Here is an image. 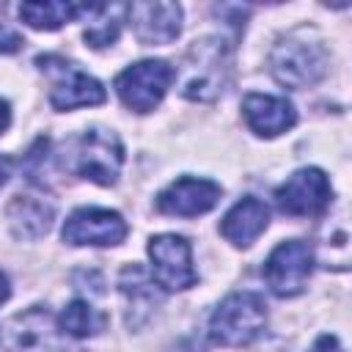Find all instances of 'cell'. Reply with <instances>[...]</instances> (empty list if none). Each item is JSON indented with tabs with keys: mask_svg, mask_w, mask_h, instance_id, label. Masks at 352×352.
Listing matches in <instances>:
<instances>
[{
	"mask_svg": "<svg viewBox=\"0 0 352 352\" xmlns=\"http://www.w3.org/2000/svg\"><path fill=\"white\" fill-rule=\"evenodd\" d=\"M179 91L184 99L192 102H212L217 99L231 77V47L220 36H206L190 44L182 58Z\"/></svg>",
	"mask_w": 352,
	"mask_h": 352,
	"instance_id": "6da1fadb",
	"label": "cell"
},
{
	"mask_svg": "<svg viewBox=\"0 0 352 352\" xmlns=\"http://www.w3.org/2000/svg\"><path fill=\"white\" fill-rule=\"evenodd\" d=\"M270 72L286 88H308L327 72V50L314 30H294L270 52Z\"/></svg>",
	"mask_w": 352,
	"mask_h": 352,
	"instance_id": "7a4b0ae2",
	"label": "cell"
},
{
	"mask_svg": "<svg viewBox=\"0 0 352 352\" xmlns=\"http://www.w3.org/2000/svg\"><path fill=\"white\" fill-rule=\"evenodd\" d=\"M267 327V305L256 292H231L209 319V338L220 346H245Z\"/></svg>",
	"mask_w": 352,
	"mask_h": 352,
	"instance_id": "3957f363",
	"label": "cell"
},
{
	"mask_svg": "<svg viewBox=\"0 0 352 352\" xmlns=\"http://www.w3.org/2000/svg\"><path fill=\"white\" fill-rule=\"evenodd\" d=\"M6 352H82L60 330L58 319L44 305H30L8 319L3 327Z\"/></svg>",
	"mask_w": 352,
	"mask_h": 352,
	"instance_id": "277c9868",
	"label": "cell"
},
{
	"mask_svg": "<svg viewBox=\"0 0 352 352\" xmlns=\"http://www.w3.org/2000/svg\"><path fill=\"white\" fill-rule=\"evenodd\" d=\"M124 165V146L113 129L104 126H91L72 143V160L69 168L102 187H110L118 182Z\"/></svg>",
	"mask_w": 352,
	"mask_h": 352,
	"instance_id": "5b68a950",
	"label": "cell"
},
{
	"mask_svg": "<svg viewBox=\"0 0 352 352\" xmlns=\"http://www.w3.org/2000/svg\"><path fill=\"white\" fill-rule=\"evenodd\" d=\"M36 66L41 74L50 77V104L60 113L74 107H91L102 104L107 99L102 82L91 74H85L74 60L60 55H38Z\"/></svg>",
	"mask_w": 352,
	"mask_h": 352,
	"instance_id": "8992f818",
	"label": "cell"
},
{
	"mask_svg": "<svg viewBox=\"0 0 352 352\" xmlns=\"http://www.w3.org/2000/svg\"><path fill=\"white\" fill-rule=\"evenodd\" d=\"M173 77L176 74L168 60L148 58V60H138V63L126 66L116 77L113 85H116V94L124 102V107H129L135 113H151L168 94Z\"/></svg>",
	"mask_w": 352,
	"mask_h": 352,
	"instance_id": "52a82bcc",
	"label": "cell"
},
{
	"mask_svg": "<svg viewBox=\"0 0 352 352\" xmlns=\"http://www.w3.org/2000/svg\"><path fill=\"white\" fill-rule=\"evenodd\" d=\"M151 278L162 292H184L195 286L198 275L192 267L190 242L179 234H157L148 239Z\"/></svg>",
	"mask_w": 352,
	"mask_h": 352,
	"instance_id": "ba28073f",
	"label": "cell"
},
{
	"mask_svg": "<svg viewBox=\"0 0 352 352\" xmlns=\"http://www.w3.org/2000/svg\"><path fill=\"white\" fill-rule=\"evenodd\" d=\"M314 272V248L302 239L280 242L264 264V278L272 294L278 297H297Z\"/></svg>",
	"mask_w": 352,
	"mask_h": 352,
	"instance_id": "9c48e42d",
	"label": "cell"
},
{
	"mask_svg": "<svg viewBox=\"0 0 352 352\" xmlns=\"http://www.w3.org/2000/svg\"><path fill=\"white\" fill-rule=\"evenodd\" d=\"M126 220L116 209H102V206H80L74 209L66 223H63V242L66 245H121L126 236Z\"/></svg>",
	"mask_w": 352,
	"mask_h": 352,
	"instance_id": "30bf717a",
	"label": "cell"
},
{
	"mask_svg": "<svg viewBox=\"0 0 352 352\" xmlns=\"http://www.w3.org/2000/svg\"><path fill=\"white\" fill-rule=\"evenodd\" d=\"M330 198H333L330 182H327L324 170H319V168H300L275 190L278 209L292 217L319 214V212H324Z\"/></svg>",
	"mask_w": 352,
	"mask_h": 352,
	"instance_id": "8fae6325",
	"label": "cell"
},
{
	"mask_svg": "<svg viewBox=\"0 0 352 352\" xmlns=\"http://www.w3.org/2000/svg\"><path fill=\"white\" fill-rule=\"evenodd\" d=\"M223 190L212 179H195V176H182L170 182L165 190L157 195V209L162 214H176V217H195L217 206Z\"/></svg>",
	"mask_w": 352,
	"mask_h": 352,
	"instance_id": "7c38bea8",
	"label": "cell"
},
{
	"mask_svg": "<svg viewBox=\"0 0 352 352\" xmlns=\"http://www.w3.org/2000/svg\"><path fill=\"white\" fill-rule=\"evenodd\" d=\"M126 22L140 44H170L182 33L179 3H132L126 6Z\"/></svg>",
	"mask_w": 352,
	"mask_h": 352,
	"instance_id": "4fadbf2b",
	"label": "cell"
},
{
	"mask_svg": "<svg viewBox=\"0 0 352 352\" xmlns=\"http://www.w3.org/2000/svg\"><path fill=\"white\" fill-rule=\"evenodd\" d=\"M118 292L124 297L126 305V327L138 330L143 327L151 314L157 311V305L162 302V292L157 289V280L140 267V264H126L118 275Z\"/></svg>",
	"mask_w": 352,
	"mask_h": 352,
	"instance_id": "5bb4252c",
	"label": "cell"
},
{
	"mask_svg": "<svg viewBox=\"0 0 352 352\" xmlns=\"http://www.w3.org/2000/svg\"><path fill=\"white\" fill-rule=\"evenodd\" d=\"M242 116L250 132L258 138H275L294 126L297 110L286 96H270V94H248L242 99Z\"/></svg>",
	"mask_w": 352,
	"mask_h": 352,
	"instance_id": "9a60e30c",
	"label": "cell"
},
{
	"mask_svg": "<svg viewBox=\"0 0 352 352\" xmlns=\"http://www.w3.org/2000/svg\"><path fill=\"white\" fill-rule=\"evenodd\" d=\"M270 226V209L258 198H242L236 201L226 217L220 220V234L234 248H250Z\"/></svg>",
	"mask_w": 352,
	"mask_h": 352,
	"instance_id": "2e32d148",
	"label": "cell"
},
{
	"mask_svg": "<svg viewBox=\"0 0 352 352\" xmlns=\"http://www.w3.org/2000/svg\"><path fill=\"white\" fill-rule=\"evenodd\" d=\"M8 226L16 236L22 239H38L50 231L52 220H55V206L41 198V195H30L22 192L8 204Z\"/></svg>",
	"mask_w": 352,
	"mask_h": 352,
	"instance_id": "e0dca14e",
	"label": "cell"
},
{
	"mask_svg": "<svg viewBox=\"0 0 352 352\" xmlns=\"http://www.w3.org/2000/svg\"><path fill=\"white\" fill-rule=\"evenodd\" d=\"M88 6H77V3H55V0H44V3H22L19 6V19L36 30H58L60 25L77 19L80 14H85Z\"/></svg>",
	"mask_w": 352,
	"mask_h": 352,
	"instance_id": "ac0fdd59",
	"label": "cell"
},
{
	"mask_svg": "<svg viewBox=\"0 0 352 352\" xmlns=\"http://www.w3.org/2000/svg\"><path fill=\"white\" fill-rule=\"evenodd\" d=\"M91 25L85 28V41L94 47V50H102V47H110L116 38H118V30H121V22L126 16V6L121 3H113V6H91L88 11Z\"/></svg>",
	"mask_w": 352,
	"mask_h": 352,
	"instance_id": "d6986e66",
	"label": "cell"
},
{
	"mask_svg": "<svg viewBox=\"0 0 352 352\" xmlns=\"http://www.w3.org/2000/svg\"><path fill=\"white\" fill-rule=\"evenodd\" d=\"M58 324L69 338H85V336H96L104 327V316L96 314L85 300H72L60 311Z\"/></svg>",
	"mask_w": 352,
	"mask_h": 352,
	"instance_id": "ffe728a7",
	"label": "cell"
},
{
	"mask_svg": "<svg viewBox=\"0 0 352 352\" xmlns=\"http://www.w3.org/2000/svg\"><path fill=\"white\" fill-rule=\"evenodd\" d=\"M22 47V38L16 30H11L6 22H0V52H16Z\"/></svg>",
	"mask_w": 352,
	"mask_h": 352,
	"instance_id": "44dd1931",
	"label": "cell"
},
{
	"mask_svg": "<svg viewBox=\"0 0 352 352\" xmlns=\"http://www.w3.org/2000/svg\"><path fill=\"white\" fill-rule=\"evenodd\" d=\"M308 352H344V346L338 344V338L336 336H319L316 341H314V346L308 349Z\"/></svg>",
	"mask_w": 352,
	"mask_h": 352,
	"instance_id": "7402d4cb",
	"label": "cell"
},
{
	"mask_svg": "<svg viewBox=\"0 0 352 352\" xmlns=\"http://www.w3.org/2000/svg\"><path fill=\"white\" fill-rule=\"evenodd\" d=\"M8 124H11V107L6 99H0V135L8 129Z\"/></svg>",
	"mask_w": 352,
	"mask_h": 352,
	"instance_id": "603a6c76",
	"label": "cell"
},
{
	"mask_svg": "<svg viewBox=\"0 0 352 352\" xmlns=\"http://www.w3.org/2000/svg\"><path fill=\"white\" fill-rule=\"evenodd\" d=\"M8 294H11V283H8L6 272H0V302H6V300H8Z\"/></svg>",
	"mask_w": 352,
	"mask_h": 352,
	"instance_id": "cb8c5ba5",
	"label": "cell"
},
{
	"mask_svg": "<svg viewBox=\"0 0 352 352\" xmlns=\"http://www.w3.org/2000/svg\"><path fill=\"white\" fill-rule=\"evenodd\" d=\"M8 170H11V162H8L6 157H0V187H3L6 179H8Z\"/></svg>",
	"mask_w": 352,
	"mask_h": 352,
	"instance_id": "d4e9b609",
	"label": "cell"
}]
</instances>
